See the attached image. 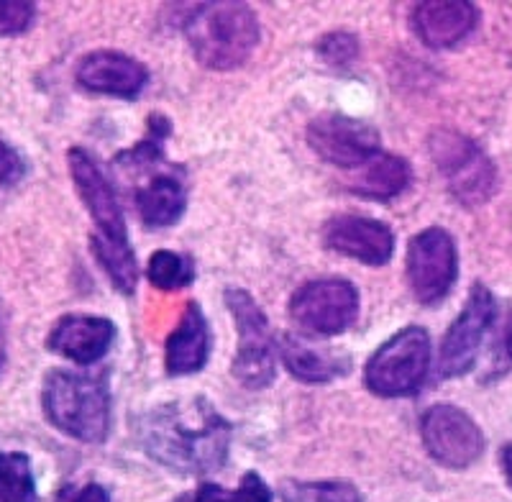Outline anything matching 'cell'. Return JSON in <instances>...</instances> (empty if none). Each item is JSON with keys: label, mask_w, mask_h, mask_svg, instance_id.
<instances>
[{"label": "cell", "mask_w": 512, "mask_h": 502, "mask_svg": "<svg viewBox=\"0 0 512 502\" xmlns=\"http://www.w3.org/2000/svg\"><path fill=\"white\" fill-rule=\"evenodd\" d=\"M408 285L415 300L438 305L459 277V254L448 231L433 226L413 236L408 246Z\"/></svg>", "instance_id": "ba28073f"}, {"label": "cell", "mask_w": 512, "mask_h": 502, "mask_svg": "<svg viewBox=\"0 0 512 502\" xmlns=\"http://www.w3.org/2000/svg\"><path fill=\"white\" fill-rule=\"evenodd\" d=\"M41 405L49 423L64 436L100 444L111 431V392L105 377L54 369L44 380Z\"/></svg>", "instance_id": "3957f363"}, {"label": "cell", "mask_w": 512, "mask_h": 502, "mask_svg": "<svg viewBox=\"0 0 512 502\" xmlns=\"http://www.w3.org/2000/svg\"><path fill=\"white\" fill-rule=\"evenodd\" d=\"M113 339H116V326L108 318L72 313L54 323L49 333V349L57 351L59 357L88 367L108 354Z\"/></svg>", "instance_id": "2e32d148"}, {"label": "cell", "mask_w": 512, "mask_h": 502, "mask_svg": "<svg viewBox=\"0 0 512 502\" xmlns=\"http://www.w3.org/2000/svg\"><path fill=\"white\" fill-rule=\"evenodd\" d=\"M500 462H502V472H505L507 482H510V487H512V444H507L505 449H502Z\"/></svg>", "instance_id": "f546056e"}, {"label": "cell", "mask_w": 512, "mask_h": 502, "mask_svg": "<svg viewBox=\"0 0 512 502\" xmlns=\"http://www.w3.org/2000/svg\"><path fill=\"white\" fill-rule=\"evenodd\" d=\"M146 80L149 72L141 62L111 49L85 54L77 65V82L90 93L131 100L146 88Z\"/></svg>", "instance_id": "5bb4252c"}, {"label": "cell", "mask_w": 512, "mask_h": 502, "mask_svg": "<svg viewBox=\"0 0 512 502\" xmlns=\"http://www.w3.org/2000/svg\"><path fill=\"white\" fill-rule=\"evenodd\" d=\"M308 144L323 162L344 170H359L372 157H377L379 134L359 118L326 113L308 126Z\"/></svg>", "instance_id": "8fae6325"}, {"label": "cell", "mask_w": 512, "mask_h": 502, "mask_svg": "<svg viewBox=\"0 0 512 502\" xmlns=\"http://www.w3.org/2000/svg\"><path fill=\"white\" fill-rule=\"evenodd\" d=\"M36 8L26 0H0V36L24 34L34 24Z\"/></svg>", "instance_id": "4316f807"}, {"label": "cell", "mask_w": 512, "mask_h": 502, "mask_svg": "<svg viewBox=\"0 0 512 502\" xmlns=\"http://www.w3.org/2000/svg\"><path fill=\"white\" fill-rule=\"evenodd\" d=\"M410 180H413V172L405 159L379 152L364 167H359V175L349 182V190L361 198L392 200L408 190Z\"/></svg>", "instance_id": "ac0fdd59"}, {"label": "cell", "mask_w": 512, "mask_h": 502, "mask_svg": "<svg viewBox=\"0 0 512 502\" xmlns=\"http://www.w3.org/2000/svg\"><path fill=\"white\" fill-rule=\"evenodd\" d=\"M187 502H272V490L256 472H246L236 490L221 485H203Z\"/></svg>", "instance_id": "d4e9b609"}, {"label": "cell", "mask_w": 512, "mask_h": 502, "mask_svg": "<svg viewBox=\"0 0 512 502\" xmlns=\"http://www.w3.org/2000/svg\"><path fill=\"white\" fill-rule=\"evenodd\" d=\"M90 249H93L95 262L103 267L108 280L113 282V287L123 295H134L136 285H139V262H136V254L131 251L128 241L95 234L90 236Z\"/></svg>", "instance_id": "44dd1931"}, {"label": "cell", "mask_w": 512, "mask_h": 502, "mask_svg": "<svg viewBox=\"0 0 512 502\" xmlns=\"http://www.w3.org/2000/svg\"><path fill=\"white\" fill-rule=\"evenodd\" d=\"M505 351H507V357L512 359V323H510V328H507V336H505Z\"/></svg>", "instance_id": "4dcf8cb0"}, {"label": "cell", "mask_w": 512, "mask_h": 502, "mask_svg": "<svg viewBox=\"0 0 512 502\" xmlns=\"http://www.w3.org/2000/svg\"><path fill=\"white\" fill-rule=\"evenodd\" d=\"M282 502H361L359 490L349 482H295L287 479L280 487Z\"/></svg>", "instance_id": "603a6c76"}, {"label": "cell", "mask_w": 512, "mask_h": 502, "mask_svg": "<svg viewBox=\"0 0 512 502\" xmlns=\"http://www.w3.org/2000/svg\"><path fill=\"white\" fill-rule=\"evenodd\" d=\"M497 305L492 292L477 282L466 298L464 310L459 313L451 328L441 341V359H438V372L441 377H461L474 367L482 349V341L487 336L489 326L495 323Z\"/></svg>", "instance_id": "30bf717a"}, {"label": "cell", "mask_w": 512, "mask_h": 502, "mask_svg": "<svg viewBox=\"0 0 512 502\" xmlns=\"http://www.w3.org/2000/svg\"><path fill=\"white\" fill-rule=\"evenodd\" d=\"M420 436L425 451L441 467L466 469L477 462L484 451V436L472 415L456 405H433L420 418Z\"/></svg>", "instance_id": "9c48e42d"}, {"label": "cell", "mask_w": 512, "mask_h": 502, "mask_svg": "<svg viewBox=\"0 0 512 502\" xmlns=\"http://www.w3.org/2000/svg\"><path fill=\"white\" fill-rule=\"evenodd\" d=\"M210 351V333L198 303H187L180 323L167 339L164 364L169 374H195L205 367Z\"/></svg>", "instance_id": "e0dca14e"}, {"label": "cell", "mask_w": 512, "mask_h": 502, "mask_svg": "<svg viewBox=\"0 0 512 502\" xmlns=\"http://www.w3.org/2000/svg\"><path fill=\"white\" fill-rule=\"evenodd\" d=\"M185 190L169 175L154 177L149 185L136 190V211L146 228H167L185 213Z\"/></svg>", "instance_id": "d6986e66"}, {"label": "cell", "mask_w": 512, "mask_h": 502, "mask_svg": "<svg viewBox=\"0 0 512 502\" xmlns=\"http://www.w3.org/2000/svg\"><path fill=\"white\" fill-rule=\"evenodd\" d=\"M323 244L356 262L382 267L392 259L395 236L390 226L364 216H336L323 226Z\"/></svg>", "instance_id": "4fadbf2b"}, {"label": "cell", "mask_w": 512, "mask_h": 502, "mask_svg": "<svg viewBox=\"0 0 512 502\" xmlns=\"http://www.w3.org/2000/svg\"><path fill=\"white\" fill-rule=\"evenodd\" d=\"M428 369L431 339L420 326H408L374 351L364 380L379 397H410L423 387Z\"/></svg>", "instance_id": "5b68a950"}, {"label": "cell", "mask_w": 512, "mask_h": 502, "mask_svg": "<svg viewBox=\"0 0 512 502\" xmlns=\"http://www.w3.org/2000/svg\"><path fill=\"white\" fill-rule=\"evenodd\" d=\"M280 357L287 372L300 382H331L338 374L349 372V359L333 357L331 351H318L310 344H303L295 336H285L280 341Z\"/></svg>", "instance_id": "ffe728a7"}, {"label": "cell", "mask_w": 512, "mask_h": 502, "mask_svg": "<svg viewBox=\"0 0 512 502\" xmlns=\"http://www.w3.org/2000/svg\"><path fill=\"white\" fill-rule=\"evenodd\" d=\"M24 170V159L18 157L16 149L8 146L6 141H0V187L16 185L24 177Z\"/></svg>", "instance_id": "83f0119b"}, {"label": "cell", "mask_w": 512, "mask_h": 502, "mask_svg": "<svg viewBox=\"0 0 512 502\" xmlns=\"http://www.w3.org/2000/svg\"><path fill=\"white\" fill-rule=\"evenodd\" d=\"M318 54L333 67H346L359 57V41L349 31H333L326 34L318 44Z\"/></svg>", "instance_id": "484cf974"}, {"label": "cell", "mask_w": 512, "mask_h": 502, "mask_svg": "<svg viewBox=\"0 0 512 502\" xmlns=\"http://www.w3.org/2000/svg\"><path fill=\"white\" fill-rule=\"evenodd\" d=\"M436 170L446 180L448 193L454 195L464 208L484 205L497 187V170L482 146L459 131L438 129L428 139Z\"/></svg>", "instance_id": "277c9868"}, {"label": "cell", "mask_w": 512, "mask_h": 502, "mask_svg": "<svg viewBox=\"0 0 512 502\" xmlns=\"http://www.w3.org/2000/svg\"><path fill=\"white\" fill-rule=\"evenodd\" d=\"M0 502H36L31 462L21 451H0Z\"/></svg>", "instance_id": "7402d4cb"}, {"label": "cell", "mask_w": 512, "mask_h": 502, "mask_svg": "<svg viewBox=\"0 0 512 502\" xmlns=\"http://www.w3.org/2000/svg\"><path fill=\"white\" fill-rule=\"evenodd\" d=\"M146 277L159 290H182L195 282V269L192 262L175 251H154L146 264Z\"/></svg>", "instance_id": "cb8c5ba5"}, {"label": "cell", "mask_w": 512, "mask_h": 502, "mask_svg": "<svg viewBox=\"0 0 512 502\" xmlns=\"http://www.w3.org/2000/svg\"><path fill=\"white\" fill-rule=\"evenodd\" d=\"M67 162H70L72 182H75L82 203H85L88 213L93 216V221L98 223V234L116 241H128L126 218H123L121 205H118L116 190L108 182V177L103 175L93 154H88L85 149H70Z\"/></svg>", "instance_id": "7c38bea8"}, {"label": "cell", "mask_w": 512, "mask_h": 502, "mask_svg": "<svg viewBox=\"0 0 512 502\" xmlns=\"http://www.w3.org/2000/svg\"><path fill=\"white\" fill-rule=\"evenodd\" d=\"M54 502H111L105 487L100 485H85V487H62L57 492V500Z\"/></svg>", "instance_id": "f1b7e54d"}, {"label": "cell", "mask_w": 512, "mask_h": 502, "mask_svg": "<svg viewBox=\"0 0 512 502\" xmlns=\"http://www.w3.org/2000/svg\"><path fill=\"white\" fill-rule=\"evenodd\" d=\"M479 11L466 0H425L410 13L415 36L431 49L456 47L472 34Z\"/></svg>", "instance_id": "9a60e30c"}, {"label": "cell", "mask_w": 512, "mask_h": 502, "mask_svg": "<svg viewBox=\"0 0 512 502\" xmlns=\"http://www.w3.org/2000/svg\"><path fill=\"white\" fill-rule=\"evenodd\" d=\"M226 308L231 310L239 331V349L231 364L233 377L249 390H264L277 372V354L267 316L249 292L239 287L226 290Z\"/></svg>", "instance_id": "8992f818"}, {"label": "cell", "mask_w": 512, "mask_h": 502, "mask_svg": "<svg viewBox=\"0 0 512 502\" xmlns=\"http://www.w3.org/2000/svg\"><path fill=\"white\" fill-rule=\"evenodd\" d=\"M359 316V292L349 280L326 277L303 285L290 300V318L310 336H338Z\"/></svg>", "instance_id": "52a82bcc"}, {"label": "cell", "mask_w": 512, "mask_h": 502, "mask_svg": "<svg viewBox=\"0 0 512 502\" xmlns=\"http://www.w3.org/2000/svg\"><path fill=\"white\" fill-rule=\"evenodd\" d=\"M182 29L200 65L221 72L244 65L262 36L254 11L236 0L192 6Z\"/></svg>", "instance_id": "7a4b0ae2"}, {"label": "cell", "mask_w": 512, "mask_h": 502, "mask_svg": "<svg viewBox=\"0 0 512 502\" xmlns=\"http://www.w3.org/2000/svg\"><path fill=\"white\" fill-rule=\"evenodd\" d=\"M146 454L180 474H208L223 467L231 426L205 397L175 400L149 410L139 423Z\"/></svg>", "instance_id": "6da1fadb"}]
</instances>
